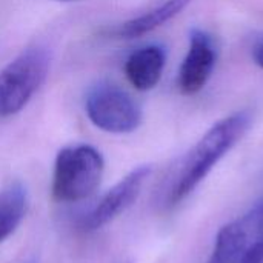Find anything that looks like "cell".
Segmentation results:
<instances>
[{
	"instance_id": "1",
	"label": "cell",
	"mask_w": 263,
	"mask_h": 263,
	"mask_svg": "<svg viewBox=\"0 0 263 263\" xmlns=\"http://www.w3.org/2000/svg\"><path fill=\"white\" fill-rule=\"evenodd\" d=\"M250 125L251 114L248 111L233 112L214 123L182 159L168 191H165V205L176 206L186 199L220 162V159L225 157L245 136Z\"/></svg>"
},
{
	"instance_id": "2",
	"label": "cell",
	"mask_w": 263,
	"mask_h": 263,
	"mask_svg": "<svg viewBox=\"0 0 263 263\" xmlns=\"http://www.w3.org/2000/svg\"><path fill=\"white\" fill-rule=\"evenodd\" d=\"M105 170L100 151L72 145L59 151L52 173V196L59 202H79L96 193Z\"/></svg>"
},
{
	"instance_id": "3",
	"label": "cell",
	"mask_w": 263,
	"mask_h": 263,
	"mask_svg": "<svg viewBox=\"0 0 263 263\" xmlns=\"http://www.w3.org/2000/svg\"><path fill=\"white\" fill-rule=\"evenodd\" d=\"M49 69L46 48L32 46L20 52L0 71V117L22 111L45 82Z\"/></svg>"
},
{
	"instance_id": "4",
	"label": "cell",
	"mask_w": 263,
	"mask_h": 263,
	"mask_svg": "<svg viewBox=\"0 0 263 263\" xmlns=\"http://www.w3.org/2000/svg\"><path fill=\"white\" fill-rule=\"evenodd\" d=\"M85 109L94 126L111 134H129L142 123L140 105L111 82H100L89 89Z\"/></svg>"
},
{
	"instance_id": "5",
	"label": "cell",
	"mask_w": 263,
	"mask_h": 263,
	"mask_svg": "<svg viewBox=\"0 0 263 263\" xmlns=\"http://www.w3.org/2000/svg\"><path fill=\"white\" fill-rule=\"evenodd\" d=\"M151 174V166L142 165L128 173L119 183H116L99 203L83 217L80 227L83 231H97L112 222L123 211H126L140 196L145 182Z\"/></svg>"
},
{
	"instance_id": "6",
	"label": "cell",
	"mask_w": 263,
	"mask_h": 263,
	"mask_svg": "<svg viewBox=\"0 0 263 263\" xmlns=\"http://www.w3.org/2000/svg\"><path fill=\"white\" fill-rule=\"evenodd\" d=\"M262 237L263 202H260L243 217L220 228L208 263H237L247 250Z\"/></svg>"
},
{
	"instance_id": "7",
	"label": "cell",
	"mask_w": 263,
	"mask_h": 263,
	"mask_svg": "<svg viewBox=\"0 0 263 263\" xmlns=\"http://www.w3.org/2000/svg\"><path fill=\"white\" fill-rule=\"evenodd\" d=\"M217 60V48L213 37L203 29L190 32L188 52L179 71V88L182 94L199 92L210 80Z\"/></svg>"
},
{
	"instance_id": "8",
	"label": "cell",
	"mask_w": 263,
	"mask_h": 263,
	"mask_svg": "<svg viewBox=\"0 0 263 263\" xmlns=\"http://www.w3.org/2000/svg\"><path fill=\"white\" fill-rule=\"evenodd\" d=\"M166 63V51L162 45H146L139 48L125 62V74L128 82L139 91L153 89L163 72Z\"/></svg>"
},
{
	"instance_id": "9",
	"label": "cell",
	"mask_w": 263,
	"mask_h": 263,
	"mask_svg": "<svg viewBox=\"0 0 263 263\" xmlns=\"http://www.w3.org/2000/svg\"><path fill=\"white\" fill-rule=\"evenodd\" d=\"M190 3H191V0H165L154 9L122 23L119 28H116L112 31V34L120 39L142 37V35L157 29L163 23L170 22L176 15H179Z\"/></svg>"
},
{
	"instance_id": "10",
	"label": "cell",
	"mask_w": 263,
	"mask_h": 263,
	"mask_svg": "<svg viewBox=\"0 0 263 263\" xmlns=\"http://www.w3.org/2000/svg\"><path fill=\"white\" fill-rule=\"evenodd\" d=\"M28 210V193L20 182L0 191V242L8 239L22 223Z\"/></svg>"
},
{
	"instance_id": "11",
	"label": "cell",
	"mask_w": 263,
	"mask_h": 263,
	"mask_svg": "<svg viewBox=\"0 0 263 263\" xmlns=\"http://www.w3.org/2000/svg\"><path fill=\"white\" fill-rule=\"evenodd\" d=\"M237 263H263V237L253 243Z\"/></svg>"
},
{
	"instance_id": "12",
	"label": "cell",
	"mask_w": 263,
	"mask_h": 263,
	"mask_svg": "<svg viewBox=\"0 0 263 263\" xmlns=\"http://www.w3.org/2000/svg\"><path fill=\"white\" fill-rule=\"evenodd\" d=\"M251 54H253V60L257 66H260L263 69V34L257 35L253 42V48H251Z\"/></svg>"
},
{
	"instance_id": "13",
	"label": "cell",
	"mask_w": 263,
	"mask_h": 263,
	"mask_svg": "<svg viewBox=\"0 0 263 263\" xmlns=\"http://www.w3.org/2000/svg\"><path fill=\"white\" fill-rule=\"evenodd\" d=\"M55 2H74V0H55Z\"/></svg>"
}]
</instances>
